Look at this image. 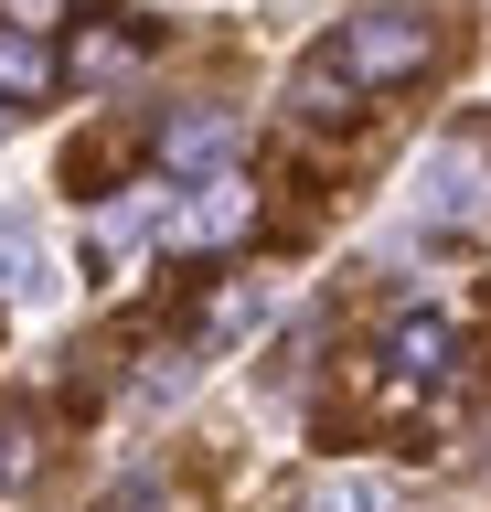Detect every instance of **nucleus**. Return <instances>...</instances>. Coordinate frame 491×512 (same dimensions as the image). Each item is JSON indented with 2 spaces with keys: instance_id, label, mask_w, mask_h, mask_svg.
Wrapping results in <instances>:
<instances>
[{
  "instance_id": "nucleus-1",
  "label": "nucleus",
  "mask_w": 491,
  "mask_h": 512,
  "mask_svg": "<svg viewBox=\"0 0 491 512\" xmlns=\"http://www.w3.org/2000/svg\"><path fill=\"white\" fill-rule=\"evenodd\" d=\"M427 54H438L427 11H353V22H342V54H331V64H342L353 86H406Z\"/></svg>"
},
{
  "instance_id": "nucleus-2",
  "label": "nucleus",
  "mask_w": 491,
  "mask_h": 512,
  "mask_svg": "<svg viewBox=\"0 0 491 512\" xmlns=\"http://www.w3.org/2000/svg\"><path fill=\"white\" fill-rule=\"evenodd\" d=\"M225 150H235V107H182V118H161V160L171 171H214Z\"/></svg>"
},
{
  "instance_id": "nucleus-3",
  "label": "nucleus",
  "mask_w": 491,
  "mask_h": 512,
  "mask_svg": "<svg viewBox=\"0 0 491 512\" xmlns=\"http://www.w3.org/2000/svg\"><path fill=\"white\" fill-rule=\"evenodd\" d=\"M235 224H246V182L214 171V182H193V203L171 214V246H214V235H235Z\"/></svg>"
},
{
  "instance_id": "nucleus-4",
  "label": "nucleus",
  "mask_w": 491,
  "mask_h": 512,
  "mask_svg": "<svg viewBox=\"0 0 491 512\" xmlns=\"http://www.w3.org/2000/svg\"><path fill=\"white\" fill-rule=\"evenodd\" d=\"M449 352H459V331H449L438 310H417V320H395L385 363H395V374H449Z\"/></svg>"
},
{
  "instance_id": "nucleus-5",
  "label": "nucleus",
  "mask_w": 491,
  "mask_h": 512,
  "mask_svg": "<svg viewBox=\"0 0 491 512\" xmlns=\"http://www.w3.org/2000/svg\"><path fill=\"white\" fill-rule=\"evenodd\" d=\"M470 182H481V160H470V150H427L417 160V203H427V214H459Z\"/></svg>"
},
{
  "instance_id": "nucleus-6",
  "label": "nucleus",
  "mask_w": 491,
  "mask_h": 512,
  "mask_svg": "<svg viewBox=\"0 0 491 512\" xmlns=\"http://www.w3.org/2000/svg\"><path fill=\"white\" fill-rule=\"evenodd\" d=\"M43 86H54V54L22 22H0V96H43Z\"/></svg>"
},
{
  "instance_id": "nucleus-7",
  "label": "nucleus",
  "mask_w": 491,
  "mask_h": 512,
  "mask_svg": "<svg viewBox=\"0 0 491 512\" xmlns=\"http://www.w3.org/2000/svg\"><path fill=\"white\" fill-rule=\"evenodd\" d=\"M0 288H22V299L43 288V256H33V224L22 214H0Z\"/></svg>"
},
{
  "instance_id": "nucleus-8",
  "label": "nucleus",
  "mask_w": 491,
  "mask_h": 512,
  "mask_svg": "<svg viewBox=\"0 0 491 512\" xmlns=\"http://www.w3.org/2000/svg\"><path fill=\"white\" fill-rule=\"evenodd\" d=\"M310 512H385V480H363V470H331L321 491H310Z\"/></svg>"
},
{
  "instance_id": "nucleus-9",
  "label": "nucleus",
  "mask_w": 491,
  "mask_h": 512,
  "mask_svg": "<svg viewBox=\"0 0 491 512\" xmlns=\"http://www.w3.org/2000/svg\"><path fill=\"white\" fill-rule=\"evenodd\" d=\"M353 75H342V64H321V75H299V107H310V118H353Z\"/></svg>"
},
{
  "instance_id": "nucleus-10",
  "label": "nucleus",
  "mask_w": 491,
  "mask_h": 512,
  "mask_svg": "<svg viewBox=\"0 0 491 512\" xmlns=\"http://www.w3.org/2000/svg\"><path fill=\"white\" fill-rule=\"evenodd\" d=\"M118 512H182V502H161V491H129V502H118Z\"/></svg>"
},
{
  "instance_id": "nucleus-11",
  "label": "nucleus",
  "mask_w": 491,
  "mask_h": 512,
  "mask_svg": "<svg viewBox=\"0 0 491 512\" xmlns=\"http://www.w3.org/2000/svg\"><path fill=\"white\" fill-rule=\"evenodd\" d=\"M0 118H11V107H0Z\"/></svg>"
}]
</instances>
